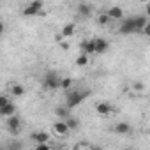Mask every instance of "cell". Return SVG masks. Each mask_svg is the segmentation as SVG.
<instances>
[{"label":"cell","instance_id":"cell-1","mask_svg":"<svg viewBox=\"0 0 150 150\" xmlns=\"http://www.w3.org/2000/svg\"><path fill=\"white\" fill-rule=\"evenodd\" d=\"M85 97H88V92H87V90L72 88V90H69L67 96H65V106H67L69 110H72V108H76Z\"/></svg>","mask_w":150,"mask_h":150},{"label":"cell","instance_id":"cell-2","mask_svg":"<svg viewBox=\"0 0 150 150\" xmlns=\"http://www.w3.org/2000/svg\"><path fill=\"white\" fill-rule=\"evenodd\" d=\"M60 85H62V78L55 71H48L44 74V78H42V88L44 90H57V88H60Z\"/></svg>","mask_w":150,"mask_h":150},{"label":"cell","instance_id":"cell-3","mask_svg":"<svg viewBox=\"0 0 150 150\" xmlns=\"http://www.w3.org/2000/svg\"><path fill=\"white\" fill-rule=\"evenodd\" d=\"M42 9H44V4L41 2V0H34V2H30L23 9V14L25 16H41L42 14Z\"/></svg>","mask_w":150,"mask_h":150},{"label":"cell","instance_id":"cell-4","mask_svg":"<svg viewBox=\"0 0 150 150\" xmlns=\"http://www.w3.org/2000/svg\"><path fill=\"white\" fill-rule=\"evenodd\" d=\"M118 32L122 35H129V34H134L136 32V23H134V18H127V20H122L120 27H118Z\"/></svg>","mask_w":150,"mask_h":150},{"label":"cell","instance_id":"cell-5","mask_svg":"<svg viewBox=\"0 0 150 150\" xmlns=\"http://www.w3.org/2000/svg\"><path fill=\"white\" fill-rule=\"evenodd\" d=\"M96 111L101 117H108V115L113 113V106L110 103H96Z\"/></svg>","mask_w":150,"mask_h":150},{"label":"cell","instance_id":"cell-6","mask_svg":"<svg viewBox=\"0 0 150 150\" xmlns=\"http://www.w3.org/2000/svg\"><path fill=\"white\" fill-rule=\"evenodd\" d=\"M32 141H35L37 145H48L50 134L44 131H35V132H32Z\"/></svg>","mask_w":150,"mask_h":150},{"label":"cell","instance_id":"cell-7","mask_svg":"<svg viewBox=\"0 0 150 150\" xmlns=\"http://www.w3.org/2000/svg\"><path fill=\"white\" fill-rule=\"evenodd\" d=\"M80 48H81V51H83L85 55H92V53H96V39L83 41V42L80 44Z\"/></svg>","mask_w":150,"mask_h":150},{"label":"cell","instance_id":"cell-8","mask_svg":"<svg viewBox=\"0 0 150 150\" xmlns=\"http://www.w3.org/2000/svg\"><path fill=\"white\" fill-rule=\"evenodd\" d=\"M106 14H108L111 20H122V18H124V9L118 7V6H113V7H110V9L106 11Z\"/></svg>","mask_w":150,"mask_h":150},{"label":"cell","instance_id":"cell-9","mask_svg":"<svg viewBox=\"0 0 150 150\" xmlns=\"http://www.w3.org/2000/svg\"><path fill=\"white\" fill-rule=\"evenodd\" d=\"M108 48H110V42H108L106 39H103V37L96 39V53H97V55L106 53V51H108Z\"/></svg>","mask_w":150,"mask_h":150},{"label":"cell","instance_id":"cell-10","mask_svg":"<svg viewBox=\"0 0 150 150\" xmlns=\"http://www.w3.org/2000/svg\"><path fill=\"white\" fill-rule=\"evenodd\" d=\"M0 115H2V117H6V118H11V117H14V115H16V106H14V103H9L7 106L0 108Z\"/></svg>","mask_w":150,"mask_h":150},{"label":"cell","instance_id":"cell-11","mask_svg":"<svg viewBox=\"0 0 150 150\" xmlns=\"http://www.w3.org/2000/svg\"><path fill=\"white\" fill-rule=\"evenodd\" d=\"M7 127H9V131H11V132H18V131H20V127H21V120L14 115V117L7 118Z\"/></svg>","mask_w":150,"mask_h":150},{"label":"cell","instance_id":"cell-12","mask_svg":"<svg viewBox=\"0 0 150 150\" xmlns=\"http://www.w3.org/2000/svg\"><path fill=\"white\" fill-rule=\"evenodd\" d=\"M53 131H55V134L65 136V134L69 132V127H67V124H65V122L58 120V122H55V124H53Z\"/></svg>","mask_w":150,"mask_h":150},{"label":"cell","instance_id":"cell-13","mask_svg":"<svg viewBox=\"0 0 150 150\" xmlns=\"http://www.w3.org/2000/svg\"><path fill=\"white\" fill-rule=\"evenodd\" d=\"M55 115L60 117V118H65V120H67V118L71 117V110H69L65 104H64V106H57V108H55Z\"/></svg>","mask_w":150,"mask_h":150},{"label":"cell","instance_id":"cell-14","mask_svg":"<svg viewBox=\"0 0 150 150\" xmlns=\"http://www.w3.org/2000/svg\"><path fill=\"white\" fill-rule=\"evenodd\" d=\"M113 129H115L117 134H129V132H131V125H129L127 122H118Z\"/></svg>","mask_w":150,"mask_h":150},{"label":"cell","instance_id":"cell-15","mask_svg":"<svg viewBox=\"0 0 150 150\" xmlns=\"http://www.w3.org/2000/svg\"><path fill=\"white\" fill-rule=\"evenodd\" d=\"M134 23H136V32H143L145 27L148 25V21H146L145 16H134Z\"/></svg>","mask_w":150,"mask_h":150},{"label":"cell","instance_id":"cell-16","mask_svg":"<svg viewBox=\"0 0 150 150\" xmlns=\"http://www.w3.org/2000/svg\"><path fill=\"white\" fill-rule=\"evenodd\" d=\"M78 14L88 18V16L92 14V7H90L88 4H78Z\"/></svg>","mask_w":150,"mask_h":150},{"label":"cell","instance_id":"cell-17","mask_svg":"<svg viewBox=\"0 0 150 150\" xmlns=\"http://www.w3.org/2000/svg\"><path fill=\"white\" fill-rule=\"evenodd\" d=\"M11 94H13L14 97H21V96L25 94V88H23V85H20V83H14V85L11 87Z\"/></svg>","mask_w":150,"mask_h":150},{"label":"cell","instance_id":"cell-18","mask_svg":"<svg viewBox=\"0 0 150 150\" xmlns=\"http://www.w3.org/2000/svg\"><path fill=\"white\" fill-rule=\"evenodd\" d=\"M65 124H67L69 131H76V129L80 127V122H78V118H74V117H69V118L65 120Z\"/></svg>","mask_w":150,"mask_h":150},{"label":"cell","instance_id":"cell-19","mask_svg":"<svg viewBox=\"0 0 150 150\" xmlns=\"http://www.w3.org/2000/svg\"><path fill=\"white\" fill-rule=\"evenodd\" d=\"M72 34H74V25H72V23L64 25V28H62V37H71Z\"/></svg>","mask_w":150,"mask_h":150},{"label":"cell","instance_id":"cell-20","mask_svg":"<svg viewBox=\"0 0 150 150\" xmlns=\"http://www.w3.org/2000/svg\"><path fill=\"white\" fill-rule=\"evenodd\" d=\"M87 64H88V55L81 53V55H78V57H76V65H80V67H85Z\"/></svg>","mask_w":150,"mask_h":150},{"label":"cell","instance_id":"cell-21","mask_svg":"<svg viewBox=\"0 0 150 150\" xmlns=\"http://www.w3.org/2000/svg\"><path fill=\"white\" fill-rule=\"evenodd\" d=\"M71 85H72V80L71 78H62V85H60V88H64V90H71Z\"/></svg>","mask_w":150,"mask_h":150},{"label":"cell","instance_id":"cell-22","mask_svg":"<svg viewBox=\"0 0 150 150\" xmlns=\"http://www.w3.org/2000/svg\"><path fill=\"white\" fill-rule=\"evenodd\" d=\"M110 20H111V18H110V16L104 13V14H99V20H97V23H99V25H108V23H110Z\"/></svg>","mask_w":150,"mask_h":150},{"label":"cell","instance_id":"cell-23","mask_svg":"<svg viewBox=\"0 0 150 150\" xmlns=\"http://www.w3.org/2000/svg\"><path fill=\"white\" fill-rule=\"evenodd\" d=\"M23 148V145L20 143V141H13L11 145H9V150H21Z\"/></svg>","mask_w":150,"mask_h":150},{"label":"cell","instance_id":"cell-24","mask_svg":"<svg viewBox=\"0 0 150 150\" xmlns=\"http://www.w3.org/2000/svg\"><path fill=\"white\" fill-rule=\"evenodd\" d=\"M132 88H134L136 92H143V88H145V85H143L141 81H136V83H132Z\"/></svg>","mask_w":150,"mask_h":150},{"label":"cell","instance_id":"cell-25","mask_svg":"<svg viewBox=\"0 0 150 150\" xmlns=\"http://www.w3.org/2000/svg\"><path fill=\"white\" fill-rule=\"evenodd\" d=\"M11 101H9V97L7 96H2V97H0V108H4V106H7Z\"/></svg>","mask_w":150,"mask_h":150},{"label":"cell","instance_id":"cell-26","mask_svg":"<svg viewBox=\"0 0 150 150\" xmlns=\"http://www.w3.org/2000/svg\"><path fill=\"white\" fill-rule=\"evenodd\" d=\"M35 150H51V148H50V145H37Z\"/></svg>","mask_w":150,"mask_h":150},{"label":"cell","instance_id":"cell-27","mask_svg":"<svg viewBox=\"0 0 150 150\" xmlns=\"http://www.w3.org/2000/svg\"><path fill=\"white\" fill-rule=\"evenodd\" d=\"M143 34H145V35H148V37H150V21H148V25H146V27H145V30H143Z\"/></svg>","mask_w":150,"mask_h":150},{"label":"cell","instance_id":"cell-28","mask_svg":"<svg viewBox=\"0 0 150 150\" xmlns=\"http://www.w3.org/2000/svg\"><path fill=\"white\" fill-rule=\"evenodd\" d=\"M146 16H150V4H146Z\"/></svg>","mask_w":150,"mask_h":150},{"label":"cell","instance_id":"cell-29","mask_svg":"<svg viewBox=\"0 0 150 150\" xmlns=\"http://www.w3.org/2000/svg\"><path fill=\"white\" fill-rule=\"evenodd\" d=\"M90 150H99V148H90Z\"/></svg>","mask_w":150,"mask_h":150},{"label":"cell","instance_id":"cell-30","mask_svg":"<svg viewBox=\"0 0 150 150\" xmlns=\"http://www.w3.org/2000/svg\"><path fill=\"white\" fill-rule=\"evenodd\" d=\"M125 150H134V148H125Z\"/></svg>","mask_w":150,"mask_h":150}]
</instances>
